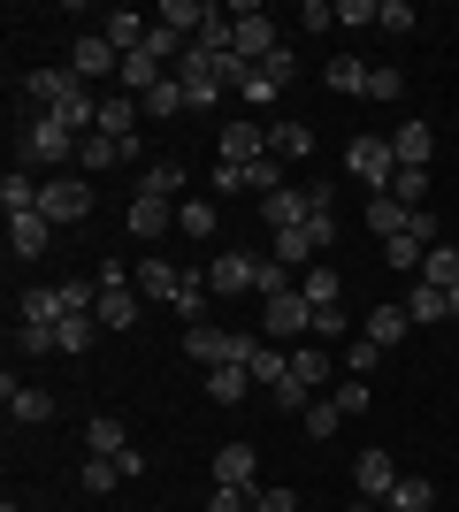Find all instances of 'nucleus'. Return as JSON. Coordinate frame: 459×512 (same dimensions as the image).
<instances>
[{"label":"nucleus","instance_id":"aec40b11","mask_svg":"<svg viewBox=\"0 0 459 512\" xmlns=\"http://www.w3.org/2000/svg\"><path fill=\"white\" fill-rule=\"evenodd\" d=\"M138 291L161 306H176V291H184V268H169V260H138Z\"/></svg>","mask_w":459,"mask_h":512},{"label":"nucleus","instance_id":"09e8293b","mask_svg":"<svg viewBox=\"0 0 459 512\" xmlns=\"http://www.w3.org/2000/svg\"><path fill=\"white\" fill-rule=\"evenodd\" d=\"M398 92H406V69L375 62V69H368V100H398Z\"/></svg>","mask_w":459,"mask_h":512},{"label":"nucleus","instance_id":"37998d69","mask_svg":"<svg viewBox=\"0 0 459 512\" xmlns=\"http://www.w3.org/2000/svg\"><path fill=\"white\" fill-rule=\"evenodd\" d=\"M77 482H85V497H108L115 482H123V467H115V459H85V467H77Z\"/></svg>","mask_w":459,"mask_h":512},{"label":"nucleus","instance_id":"1a4fd4ad","mask_svg":"<svg viewBox=\"0 0 459 512\" xmlns=\"http://www.w3.org/2000/svg\"><path fill=\"white\" fill-rule=\"evenodd\" d=\"M0 406H8V421L39 428V421H54V390H39V383H16V375H0Z\"/></svg>","mask_w":459,"mask_h":512},{"label":"nucleus","instance_id":"de8ad7c7","mask_svg":"<svg viewBox=\"0 0 459 512\" xmlns=\"http://www.w3.org/2000/svg\"><path fill=\"white\" fill-rule=\"evenodd\" d=\"M253 497H261V490H238V482H215V490H207V512H253Z\"/></svg>","mask_w":459,"mask_h":512},{"label":"nucleus","instance_id":"13d9d810","mask_svg":"<svg viewBox=\"0 0 459 512\" xmlns=\"http://www.w3.org/2000/svg\"><path fill=\"white\" fill-rule=\"evenodd\" d=\"M345 512H375V505H368V497H360V505H345Z\"/></svg>","mask_w":459,"mask_h":512},{"label":"nucleus","instance_id":"4468645a","mask_svg":"<svg viewBox=\"0 0 459 512\" xmlns=\"http://www.w3.org/2000/svg\"><path fill=\"white\" fill-rule=\"evenodd\" d=\"M46 245H54V222H46V214H8V253L16 260H39Z\"/></svg>","mask_w":459,"mask_h":512},{"label":"nucleus","instance_id":"6e6d98bb","mask_svg":"<svg viewBox=\"0 0 459 512\" xmlns=\"http://www.w3.org/2000/svg\"><path fill=\"white\" fill-rule=\"evenodd\" d=\"M299 23H314V31H329V23H337V0H306V8H299Z\"/></svg>","mask_w":459,"mask_h":512},{"label":"nucleus","instance_id":"ea45409f","mask_svg":"<svg viewBox=\"0 0 459 512\" xmlns=\"http://www.w3.org/2000/svg\"><path fill=\"white\" fill-rule=\"evenodd\" d=\"M138 192H153V199H184V161H153Z\"/></svg>","mask_w":459,"mask_h":512},{"label":"nucleus","instance_id":"864d4df0","mask_svg":"<svg viewBox=\"0 0 459 512\" xmlns=\"http://www.w3.org/2000/svg\"><path fill=\"white\" fill-rule=\"evenodd\" d=\"M375 352H383V344H368V337H352V344H345V375H368V367H375Z\"/></svg>","mask_w":459,"mask_h":512},{"label":"nucleus","instance_id":"423d86ee","mask_svg":"<svg viewBox=\"0 0 459 512\" xmlns=\"http://www.w3.org/2000/svg\"><path fill=\"white\" fill-rule=\"evenodd\" d=\"M261 337H314V306H306V291H276V299H261Z\"/></svg>","mask_w":459,"mask_h":512},{"label":"nucleus","instance_id":"39448f33","mask_svg":"<svg viewBox=\"0 0 459 512\" xmlns=\"http://www.w3.org/2000/svg\"><path fill=\"white\" fill-rule=\"evenodd\" d=\"M39 214L54 222V230H69V222H85V214H92V184H85V176H46V192H39Z\"/></svg>","mask_w":459,"mask_h":512},{"label":"nucleus","instance_id":"72a5a7b5","mask_svg":"<svg viewBox=\"0 0 459 512\" xmlns=\"http://www.w3.org/2000/svg\"><path fill=\"white\" fill-rule=\"evenodd\" d=\"M54 337H62V352H77V360H85L92 337H100V314H69V321H54Z\"/></svg>","mask_w":459,"mask_h":512},{"label":"nucleus","instance_id":"4be33fe9","mask_svg":"<svg viewBox=\"0 0 459 512\" xmlns=\"http://www.w3.org/2000/svg\"><path fill=\"white\" fill-rule=\"evenodd\" d=\"M39 192H46V184L31 169H8V176H0V207H8V214H39Z\"/></svg>","mask_w":459,"mask_h":512},{"label":"nucleus","instance_id":"a211bd4d","mask_svg":"<svg viewBox=\"0 0 459 512\" xmlns=\"http://www.w3.org/2000/svg\"><path fill=\"white\" fill-rule=\"evenodd\" d=\"M306 260H322V237H314V222H299V230H276V268H306Z\"/></svg>","mask_w":459,"mask_h":512},{"label":"nucleus","instance_id":"49530a36","mask_svg":"<svg viewBox=\"0 0 459 512\" xmlns=\"http://www.w3.org/2000/svg\"><path fill=\"white\" fill-rule=\"evenodd\" d=\"M429 497H437V490H429L421 474H406V482L391 490V512H429Z\"/></svg>","mask_w":459,"mask_h":512},{"label":"nucleus","instance_id":"3c124183","mask_svg":"<svg viewBox=\"0 0 459 512\" xmlns=\"http://www.w3.org/2000/svg\"><path fill=\"white\" fill-rule=\"evenodd\" d=\"M16 352H62V337L39 329V321H23V329H16Z\"/></svg>","mask_w":459,"mask_h":512},{"label":"nucleus","instance_id":"cd10ccee","mask_svg":"<svg viewBox=\"0 0 459 512\" xmlns=\"http://www.w3.org/2000/svg\"><path fill=\"white\" fill-rule=\"evenodd\" d=\"M245 390H261L253 367H207V398H215V406H238Z\"/></svg>","mask_w":459,"mask_h":512},{"label":"nucleus","instance_id":"4d7b16f0","mask_svg":"<svg viewBox=\"0 0 459 512\" xmlns=\"http://www.w3.org/2000/svg\"><path fill=\"white\" fill-rule=\"evenodd\" d=\"M337 329H352V321H345V306H322V314H314V337L329 344V337H337Z\"/></svg>","mask_w":459,"mask_h":512},{"label":"nucleus","instance_id":"bb28decb","mask_svg":"<svg viewBox=\"0 0 459 512\" xmlns=\"http://www.w3.org/2000/svg\"><path fill=\"white\" fill-rule=\"evenodd\" d=\"M398 169H429V153H437V138H429V123H398Z\"/></svg>","mask_w":459,"mask_h":512},{"label":"nucleus","instance_id":"ddd939ff","mask_svg":"<svg viewBox=\"0 0 459 512\" xmlns=\"http://www.w3.org/2000/svg\"><path fill=\"white\" fill-rule=\"evenodd\" d=\"M115 161H138V138H108V130H85V146H77V169H115Z\"/></svg>","mask_w":459,"mask_h":512},{"label":"nucleus","instance_id":"603ef678","mask_svg":"<svg viewBox=\"0 0 459 512\" xmlns=\"http://www.w3.org/2000/svg\"><path fill=\"white\" fill-rule=\"evenodd\" d=\"M215 192L230 199V192H253V169H230V161H215Z\"/></svg>","mask_w":459,"mask_h":512},{"label":"nucleus","instance_id":"a19ab883","mask_svg":"<svg viewBox=\"0 0 459 512\" xmlns=\"http://www.w3.org/2000/svg\"><path fill=\"white\" fill-rule=\"evenodd\" d=\"M176 230L184 237H215V207H207V199H176Z\"/></svg>","mask_w":459,"mask_h":512},{"label":"nucleus","instance_id":"f8f14e48","mask_svg":"<svg viewBox=\"0 0 459 512\" xmlns=\"http://www.w3.org/2000/svg\"><path fill=\"white\" fill-rule=\"evenodd\" d=\"M123 222H131V237H138V245H153L161 230H176V199H153V192H138L131 207H123Z\"/></svg>","mask_w":459,"mask_h":512},{"label":"nucleus","instance_id":"dca6fc26","mask_svg":"<svg viewBox=\"0 0 459 512\" xmlns=\"http://www.w3.org/2000/svg\"><path fill=\"white\" fill-rule=\"evenodd\" d=\"M23 92L39 100V115H54V107L77 92V77H69V69H23Z\"/></svg>","mask_w":459,"mask_h":512},{"label":"nucleus","instance_id":"7ed1b4c3","mask_svg":"<svg viewBox=\"0 0 459 512\" xmlns=\"http://www.w3.org/2000/svg\"><path fill=\"white\" fill-rule=\"evenodd\" d=\"M345 176H360L368 192H391V176H398V146H391V138H352V146H345Z\"/></svg>","mask_w":459,"mask_h":512},{"label":"nucleus","instance_id":"9b49d317","mask_svg":"<svg viewBox=\"0 0 459 512\" xmlns=\"http://www.w3.org/2000/svg\"><path fill=\"white\" fill-rule=\"evenodd\" d=\"M69 77H77V85H85V77H123V54H115L100 31H85V39L69 46Z\"/></svg>","mask_w":459,"mask_h":512},{"label":"nucleus","instance_id":"f3484780","mask_svg":"<svg viewBox=\"0 0 459 512\" xmlns=\"http://www.w3.org/2000/svg\"><path fill=\"white\" fill-rule=\"evenodd\" d=\"M85 451H92V459H123V451H131L123 421H115V413H92V421H85Z\"/></svg>","mask_w":459,"mask_h":512},{"label":"nucleus","instance_id":"79ce46f5","mask_svg":"<svg viewBox=\"0 0 459 512\" xmlns=\"http://www.w3.org/2000/svg\"><path fill=\"white\" fill-rule=\"evenodd\" d=\"M391 199H398V207H429V169H398L391 176Z\"/></svg>","mask_w":459,"mask_h":512},{"label":"nucleus","instance_id":"6e6552de","mask_svg":"<svg viewBox=\"0 0 459 512\" xmlns=\"http://www.w3.org/2000/svg\"><path fill=\"white\" fill-rule=\"evenodd\" d=\"M215 161H230V169H253V161H268V130L253 123V115H238V123H222V138H215Z\"/></svg>","mask_w":459,"mask_h":512},{"label":"nucleus","instance_id":"5fc2aeb1","mask_svg":"<svg viewBox=\"0 0 459 512\" xmlns=\"http://www.w3.org/2000/svg\"><path fill=\"white\" fill-rule=\"evenodd\" d=\"M253 512H299V490H284V482H276V490L253 497Z\"/></svg>","mask_w":459,"mask_h":512},{"label":"nucleus","instance_id":"58836bf2","mask_svg":"<svg viewBox=\"0 0 459 512\" xmlns=\"http://www.w3.org/2000/svg\"><path fill=\"white\" fill-rule=\"evenodd\" d=\"M299 421H306V436H314V444H329V436L345 428V413H337V398H314V406H306Z\"/></svg>","mask_w":459,"mask_h":512},{"label":"nucleus","instance_id":"0eeeda50","mask_svg":"<svg viewBox=\"0 0 459 512\" xmlns=\"http://www.w3.org/2000/svg\"><path fill=\"white\" fill-rule=\"evenodd\" d=\"M352 482H360V497H368V505H391V490L406 482V474H398L391 451L375 444V451H360V459H352Z\"/></svg>","mask_w":459,"mask_h":512},{"label":"nucleus","instance_id":"c03bdc74","mask_svg":"<svg viewBox=\"0 0 459 512\" xmlns=\"http://www.w3.org/2000/svg\"><path fill=\"white\" fill-rule=\"evenodd\" d=\"M414 0H375V31H391V39H398V31H414Z\"/></svg>","mask_w":459,"mask_h":512},{"label":"nucleus","instance_id":"412c9836","mask_svg":"<svg viewBox=\"0 0 459 512\" xmlns=\"http://www.w3.org/2000/svg\"><path fill=\"white\" fill-rule=\"evenodd\" d=\"M406 329H414V314H406V306H375V314L360 321V337H368V344H383V352H391V344L406 337Z\"/></svg>","mask_w":459,"mask_h":512},{"label":"nucleus","instance_id":"20e7f679","mask_svg":"<svg viewBox=\"0 0 459 512\" xmlns=\"http://www.w3.org/2000/svg\"><path fill=\"white\" fill-rule=\"evenodd\" d=\"M261 268H268L261 253H215L207 260V291L215 299H245V291H261Z\"/></svg>","mask_w":459,"mask_h":512},{"label":"nucleus","instance_id":"473e14b6","mask_svg":"<svg viewBox=\"0 0 459 512\" xmlns=\"http://www.w3.org/2000/svg\"><path fill=\"white\" fill-rule=\"evenodd\" d=\"M299 291H306V306H314V314L345 299V283H337V268H306V276H299Z\"/></svg>","mask_w":459,"mask_h":512},{"label":"nucleus","instance_id":"2eb2a0df","mask_svg":"<svg viewBox=\"0 0 459 512\" xmlns=\"http://www.w3.org/2000/svg\"><path fill=\"white\" fill-rule=\"evenodd\" d=\"M100 39H108L115 54H146L153 23H138V8H115V16H100Z\"/></svg>","mask_w":459,"mask_h":512},{"label":"nucleus","instance_id":"c85d7f7f","mask_svg":"<svg viewBox=\"0 0 459 512\" xmlns=\"http://www.w3.org/2000/svg\"><path fill=\"white\" fill-rule=\"evenodd\" d=\"M138 115H146V107H138L131 92H108V100H100V130H108V138H131Z\"/></svg>","mask_w":459,"mask_h":512},{"label":"nucleus","instance_id":"c756f323","mask_svg":"<svg viewBox=\"0 0 459 512\" xmlns=\"http://www.w3.org/2000/svg\"><path fill=\"white\" fill-rule=\"evenodd\" d=\"M253 383H261L268 398H276V390L291 383V352H276V344H261V352H253Z\"/></svg>","mask_w":459,"mask_h":512},{"label":"nucleus","instance_id":"a18cd8bd","mask_svg":"<svg viewBox=\"0 0 459 512\" xmlns=\"http://www.w3.org/2000/svg\"><path fill=\"white\" fill-rule=\"evenodd\" d=\"M146 54H153V62H161V69H169V62H184V54H192V39H176L169 23H153V39H146Z\"/></svg>","mask_w":459,"mask_h":512},{"label":"nucleus","instance_id":"e433bc0d","mask_svg":"<svg viewBox=\"0 0 459 512\" xmlns=\"http://www.w3.org/2000/svg\"><path fill=\"white\" fill-rule=\"evenodd\" d=\"M421 283L452 291V283H459V245H429V260H421Z\"/></svg>","mask_w":459,"mask_h":512},{"label":"nucleus","instance_id":"393cba45","mask_svg":"<svg viewBox=\"0 0 459 512\" xmlns=\"http://www.w3.org/2000/svg\"><path fill=\"white\" fill-rule=\"evenodd\" d=\"M161 77H176V69H161L153 54H123V77H115V85L131 92V100H146V92L161 85Z\"/></svg>","mask_w":459,"mask_h":512},{"label":"nucleus","instance_id":"8fccbe9b","mask_svg":"<svg viewBox=\"0 0 459 512\" xmlns=\"http://www.w3.org/2000/svg\"><path fill=\"white\" fill-rule=\"evenodd\" d=\"M337 31H375V0H337Z\"/></svg>","mask_w":459,"mask_h":512},{"label":"nucleus","instance_id":"f257e3e1","mask_svg":"<svg viewBox=\"0 0 459 512\" xmlns=\"http://www.w3.org/2000/svg\"><path fill=\"white\" fill-rule=\"evenodd\" d=\"M77 130L54 123V115H31V130L16 138V169H62V161H77Z\"/></svg>","mask_w":459,"mask_h":512},{"label":"nucleus","instance_id":"9d476101","mask_svg":"<svg viewBox=\"0 0 459 512\" xmlns=\"http://www.w3.org/2000/svg\"><path fill=\"white\" fill-rule=\"evenodd\" d=\"M314 207H322V192H291V184H284V192H268V199H261V222H268V237H276V230H299V222H314Z\"/></svg>","mask_w":459,"mask_h":512},{"label":"nucleus","instance_id":"f03ea898","mask_svg":"<svg viewBox=\"0 0 459 512\" xmlns=\"http://www.w3.org/2000/svg\"><path fill=\"white\" fill-rule=\"evenodd\" d=\"M184 352H192L199 367H253L261 337H253V329H207V321H192V329H184Z\"/></svg>","mask_w":459,"mask_h":512},{"label":"nucleus","instance_id":"f704fd0d","mask_svg":"<svg viewBox=\"0 0 459 512\" xmlns=\"http://www.w3.org/2000/svg\"><path fill=\"white\" fill-rule=\"evenodd\" d=\"M23 321H39V329L69 321V314H62V291H54V283H39V291H23Z\"/></svg>","mask_w":459,"mask_h":512},{"label":"nucleus","instance_id":"a878e982","mask_svg":"<svg viewBox=\"0 0 459 512\" xmlns=\"http://www.w3.org/2000/svg\"><path fill=\"white\" fill-rule=\"evenodd\" d=\"M406 222H414V207H398L391 192H375V199H368V230L383 237V245H391V237H406Z\"/></svg>","mask_w":459,"mask_h":512},{"label":"nucleus","instance_id":"6ab92c4d","mask_svg":"<svg viewBox=\"0 0 459 512\" xmlns=\"http://www.w3.org/2000/svg\"><path fill=\"white\" fill-rule=\"evenodd\" d=\"M207 16H215L207 0H161V16H153V23H169L176 39H199V31H207Z\"/></svg>","mask_w":459,"mask_h":512},{"label":"nucleus","instance_id":"4c0bfd02","mask_svg":"<svg viewBox=\"0 0 459 512\" xmlns=\"http://www.w3.org/2000/svg\"><path fill=\"white\" fill-rule=\"evenodd\" d=\"M329 398H337V413H345V421H360V413L375 406V390H368V375H345V383L329 390Z\"/></svg>","mask_w":459,"mask_h":512},{"label":"nucleus","instance_id":"bf43d9fd","mask_svg":"<svg viewBox=\"0 0 459 512\" xmlns=\"http://www.w3.org/2000/svg\"><path fill=\"white\" fill-rule=\"evenodd\" d=\"M0 512H16V505H0Z\"/></svg>","mask_w":459,"mask_h":512},{"label":"nucleus","instance_id":"2f4dec72","mask_svg":"<svg viewBox=\"0 0 459 512\" xmlns=\"http://www.w3.org/2000/svg\"><path fill=\"white\" fill-rule=\"evenodd\" d=\"M268 153H276V161H306V153H314V130L306 123H276L268 130Z\"/></svg>","mask_w":459,"mask_h":512},{"label":"nucleus","instance_id":"5701e85b","mask_svg":"<svg viewBox=\"0 0 459 512\" xmlns=\"http://www.w3.org/2000/svg\"><path fill=\"white\" fill-rule=\"evenodd\" d=\"M291 383H299L306 398L329 383V344H299V352H291Z\"/></svg>","mask_w":459,"mask_h":512},{"label":"nucleus","instance_id":"7c9ffc66","mask_svg":"<svg viewBox=\"0 0 459 512\" xmlns=\"http://www.w3.org/2000/svg\"><path fill=\"white\" fill-rule=\"evenodd\" d=\"M322 85H329V92H360V100H368V62L337 54V62H322Z\"/></svg>","mask_w":459,"mask_h":512},{"label":"nucleus","instance_id":"c9c22d12","mask_svg":"<svg viewBox=\"0 0 459 512\" xmlns=\"http://www.w3.org/2000/svg\"><path fill=\"white\" fill-rule=\"evenodd\" d=\"M138 107H146L153 123H169V115H184V107H192V100H184V85H176V77H161V85H153V92H146V100H138Z\"/></svg>","mask_w":459,"mask_h":512},{"label":"nucleus","instance_id":"b1692460","mask_svg":"<svg viewBox=\"0 0 459 512\" xmlns=\"http://www.w3.org/2000/svg\"><path fill=\"white\" fill-rule=\"evenodd\" d=\"M253 474H261L253 444H222V451H215V482H238V490H253Z\"/></svg>","mask_w":459,"mask_h":512}]
</instances>
